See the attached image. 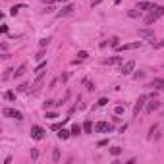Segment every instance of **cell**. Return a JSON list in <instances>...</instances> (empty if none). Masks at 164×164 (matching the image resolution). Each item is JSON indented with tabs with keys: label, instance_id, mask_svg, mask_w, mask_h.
<instances>
[{
	"label": "cell",
	"instance_id": "obj_18",
	"mask_svg": "<svg viewBox=\"0 0 164 164\" xmlns=\"http://www.w3.org/2000/svg\"><path fill=\"white\" fill-rule=\"evenodd\" d=\"M52 160H54V162L60 160V149H54V153H52Z\"/></svg>",
	"mask_w": 164,
	"mask_h": 164
},
{
	"label": "cell",
	"instance_id": "obj_24",
	"mask_svg": "<svg viewBox=\"0 0 164 164\" xmlns=\"http://www.w3.org/2000/svg\"><path fill=\"white\" fill-rule=\"evenodd\" d=\"M45 68H47V62H41V64L37 66V70H35V71H42Z\"/></svg>",
	"mask_w": 164,
	"mask_h": 164
},
{
	"label": "cell",
	"instance_id": "obj_19",
	"mask_svg": "<svg viewBox=\"0 0 164 164\" xmlns=\"http://www.w3.org/2000/svg\"><path fill=\"white\" fill-rule=\"evenodd\" d=\"M120 153H122V149H120V147H112V149H110V155H112V156H118Z\"/></svg>",
	"mask_w": 164,
	"mask_h": 164
},
{
	"label": "cell",
	"instance_id": "obj_7",
	"mask_svg": "<svg viewBox=\"0 0 164 164\" xmlns=\"http://www.w3.org/2000/svg\"><path fill=\"white\" fill-rule=\"evenodd\" d=\"M74 10H75V6H74V4H66L64 8H62L60 12H58V16H60V18H62V16H68V14H71Z\"/></svg>",
	"mask_w": 164,
	"mask_h": 164
},
{
	"label": "cell",
	"instance_id": "obj_17",
	"mask_svg": "<svg viewBox=\"0 0 164 164\" xmlns=\"http://www.w3.org/2000/svg\"><path fill=\"white\" fill-rule=\"evenodd\" d=\"M4 98H8V100H14V98H16V93H14V91H6V93H4Z\"/></svg>",
	"mask_w": 164,
	"mask_h": 164
},
{
	"label": "cell",
	"instance_id": "obj_25",
	"mask_svg": "<svg viewBox=\"0 0 164 164\" xmlns=\"http://www.w3.org/2000/svg\"><path fill=\"white\" fill-rule=\"evenodd\" d=\"M31 158H33V160H37V158H39V151H37V149H33V151H31Z\"/></svg>",
	"mask_w": 164,
	"mask_h": 164
},
{
	"label": "cell",
	"instance_id": "obj_33",
	"mask_svg": "<svg viewBox=\"0 0 164 164\" xmlns=\"http://www.w3.org/2000/svg\"><path fill=\"white\" fill-rule=\"evenodd\" d=\"M97 145H98V147H104V145H108V139H102V141H98Z\"/></svg>",
	"mask_w": 164,
	"mask_h": 164
},
{
	"label": "cell",
	"instance_id": "obj_22",
	"mask_svg": "<svg viewBox=\"0 0 164 164\" xmlns=\"http://www.w3.org/2000/svg\"><path fill=\"white\" fill-rule=\"evenodd\" d=\"M77 56H79V60H85V58L89 56V54H87L85 50H79V52H77Z\"/></svg>",
	"mask_w": 164,
	"mask_h": 164
},
{
	"label": "cell",
	"instance_id": "obj_23",
	"mask_svg": "<svg viewBox=\"0 0 164 164\" xmlns=\"http://www.w3.org/2000/svg\"><path fill=\"white\" fill-rule=\"evenodd\" d=\"M153 47H155V48H164V39L158 41V42H153Z\"/></svg>",
	"mask_w": 164,
	"mask_h": 164
},
{
	"label": "cell",
	"instance_id": "obj_4",
	"mask_svg": "<svg viewBox=\"0 0 164 164\" xmlns=\"http://www.w3.org/2000/svg\"><path fill=\"white\" fill-rule=\"evenodd\" d=\"M31 137L33 139H42V137H45V129H42V127H39V126H33L31 127Z\"/></svg>",
	"mask_w": 164,
	"mask_h": 164
},
{
	"label": "cell",
	"instance_id": "obj_1",
	"mask_svg": "<svg viewBox=\"0 0 164 164\" xmlns=\"http://www.w3.org/2000/svg\"><path fill=\"white\" fill-rule=\"evenodd\" d=\"M160 16H164V6H155V8L151 10V14L145 18V25H151V23H155L156 19L160 18Z\"/></svg>",
	"mask_w": 164,
	"mask_h": 164
},
{
	"label": "cell",
	"instance_id": "obj_14",
	"mask_svg": "<svg viewBox=\"0 0 164 164\" xmlns=\"http://www.w3.org/2000/svg\"><path fill=\"white\" fill-rule=\"evenodd\" d=\"M25 70H27V66H25V64H21V66L18 68V70L14 71V77H21V75L25 74Z\"/></svg>",
	"mask_w": 164,
	"mask_h": 164
},
{
	"label": "cell",
	"instance_id": "obj_9",
	"mask_svg": "<svg viewBox=\"0 0 164 164\" xmlns=\"http://www.w3.org/2000/svg\"><path fill=\"white\" fill-rule=\"evenodd\" d=\"M114 127L110 126V124H106V122H98L97 124V131H112Z\"/></svg>",
	"mask_w": 164,
	"mask_h": 164
},
{
	"label": "cell",
	"instance_id": "obj_20",
	"mask_svg": "<svg viewBox=\"0 0 164 164\" xmlns=\"http://www.w3.org/2000/svg\"><path fill=\"white\" fill-rule=\"evenodd\" d=\"M83 129H85V133H91V129H93V124H91V122H85V124H83Z\"/></svg>",
	"mask_w": 164,
	"mask_h": 164
},
{
	"label": "cell",
	"instance_id": "obj_15",
	"mask_svg": "<svg viewBox=\"0 0 164 164\" xmlns=\"http://www.w3.org/2000/svg\"><path fill=\"white\" fill-rule=\"evenodd\" d=\"M149 87H162V89H164V79H153Z\"/></svg>",
	"mask_w": 164,
	"mask_h": 164
},
{
	"label": "cell",
	"instance_id": "obj_8",
	"mask_svg": "<svg viewBox=\"0 0 164 164\" xmlns=\"http://www.w3.org/2000/svg\"><path fill=\"white\" fill-rule=\"evenodd\" d=\"M139 37H143V39H153V37H155V31H153V29H139Z\"/></svg>",
	"mask_w": 164,
	"mask_h": 164
},
{
	"label": "cell",
	"instance_id": "obj_26",
	"mask_svg": "<svg viewBox=\"0 0 164 164\" xmlns=\"http://www.w3.org/2000/svg\"><path fill=\"white\" fill-rule=\"evenodd\" d=\"M12 71H14V70H6V71H4V75H2V79H8L10 75H14Z\"/></svg>",
	"mask_w": 164,
	"mask_h": 164
},
{
	"label": "cell",
	"instance_id": "obj_32",
	"mask_svg": "<svg viewBox=\"0 0 164 164\" xmlns=\"http://www.w3.org/2000/svg\"><path fill=\"white\" fill-rule=\"evenodd\" d=\"M27 87H29L27 83H21V85H19V87H18V91H25V89H27Z\"/></svg>",
	"mask_w": 164,
	"mask_h": 164
},
{
	"label": "cell",
	"instance_id": "obj_11",
	"mask_svg": "<svg viewBox=\"0 0 164 164\" xmlns=\"http://www.w3.org/2000/svg\"><path fill=\"white\" fill-rule=\"evenodd\" d=\"M118 62H122V58L114 56V58H106V60H102V64L104 66H112V64H118Z\"/></svg>",
	"mask_w": 164,
	"mask_h": 164
},
{
	"label": "cell",
	"instance_id": "obj_6",
	"mask_svg": "<svg viewBox=\"0 0 164 164\" xmlns=\"http://www.w3.org/2000/svg\"><path fill=\"white\" fill-rule=\"evenodd\" d=\"M141 47V41H135V42H127V45H122V47H118V50H133V48H139Z\"/></svg>",
	"mask_w": 164,
	"mask_h": 164
},
{
	"label": "cell",
	"instance_id": "obj_5",
	"mask_svg": "<svg viewBox=\"0 0 164 164\" xmlns=\"http://www.w3.org/2000/svg\"><path fill=\"white\" fill-rule=\"evenodd\" d=\"M133 68H135V62L129 60V62H124V64H122V70H120V71H122L124 75H129L131 71H133Z\"/></svg>",
	"mask_w": 164,
	"mask_h": 164
},
{
	"label": "cell",
	"instance_id": "obj_27",
	"mask_svg": "<svg viewBox=\"0 0 164 164\" xmlns=\"http://www.w3.org/2000/svg\"><path fill=\"white\" fill-rule=\"evenodd\" d=\"M54 2H66V0H42V4H54Z\"/></svg>",
	"mask_w": 164,
	"mask_h": 164
},
{
	"label": "cell",
	"instance_id": "obj_10",
	"mask_svg": "<svg viewBox=\"0 0 164 164\" xmlns=\"http://www.w3.org/2000/svg\"><path fill=\"white\" fill-rule=\"evenodd\" d=\"M158 106H160V102H158V100H153V102H149V104H147V114L155 112V110H156Z\"/></svg>",
	"mask_w": 164,
	"mask_h": 164
},
{
	"label": "cell",
	"instance_id": "obj_12",
	"mask_svg": "<svg viewBox=\"0 0 164 164\" xmlns=\"http://www.w3.org/2000/svg\"><path fill=\"white\" fill-rule=\"evenodd\" d=\"M155 4H151V2H139L137 4V10H153Z\"/></svg>",
	"mask_w": 164,
	"mask_h": 164
},
{
	"label": "cell",
	"instance_id": "obj_13",
	"mask_svg": "<svg viewBox=\"0 0 164 164\" xmlns=\"http://www.w3.org/2000/svg\"><path fill=\"white\" fill-rule=\"evenodd\" d=\"M70 135H71V131L64 129V127H60V129H58V137H60V139H68Z\"/></svg>",
	"mask_w": 164,
	"mask_h": 164
},
{
	"label": "cell",
	"instance_id": "obj_36",
	"mask_svg": "<svg viewBox=\"0 0 164 164\" xmlns=\"http://www.w3.org/2000/svg\"><path fill=\"white\" fill-rule=\"evenodd\" d=\"M114 112H116V114H122V112H124V106H116V110H114Z\"/></svg>",
	"mask_w": 164,
	"mask_h": 164
},
{
	"label": "cell",
	"instance_id": "obj_29",
	"mask_svg": "<svg viewBox=\"0 0 164 164\" xmlns=\"http://www.w3.org/2000/svg\"><path fill=\"white\" fill-rule=\"evenodd\" d=\"M133 77H135V79H143V77H145V74H143V71H137Z\"/></svg>",
	"mask_w": 164,
	"mask_h": 164
},
{
	"label": "cell",
	"instance_id": "obj_31",
	"mask_svg": "<svg viewBox=\"0 0 164 164\" xmlns=\"http://www.w3.org/2000/svg\"><path fill=\"white\" fill-rule=\"evenodd\" d=\"M156 129H158V126H153V127H151V133H149V137H153V135H155V131Z\"/></svg>",
	"mask_w": 164,
	"mask_h": 164
},
{
	"label": "cell",
	"instance_id": "obj_34",
	"mask_svg": "<svg viewBox=\"0 0 164 164\" xmlns=\"http://www.w3.org/2000/svg\"><path fill=\"white\" fill-rule=\"evenodd\" d=\"M52 104H56V102H54V100H47V102H45V108H50Z\"/></svg>",
	"mask_w": 164,
	"mask_h": 164
},
{
	"label": "cell",
	"instance_id": "obj_16",
	"mask_svg": "<svg viewBox=\"0 0 164 164\" xmlns=\"http://www.w3.org/2000/svg\"><path fill=\"white\" fill-rule=\"evenodd\" d=\"M81 129H83V127H81V126H77V124H75V126L71 127V135H79V133H81Z\"/></svg>",
	"mask_w": 164,
	"mask_h": 164
},
{
	"label": "cell",
	"instance_id": "obj_28",
	"mask_svg": "<svg viewBox=\"0 0 164 164\" xmlns=\"http://www.w3.org/2000/svg\"><path fill=\"white\" fill-rule=\"evenodd\" d=\"M104 104H108V98H100L97 102V106H104Z\"/></svg>",
	"mask_w": 164,
	"mask_h": 164
},
{
	"label": "cell",
	"instance_id": "obj_21",
	"mask_svg": "<svg viewBox=\"0 0 164 164\" xmlns=\"http://www.w3.org/2000/svg\"><path fill=\"white\" fill-rule=\"evenodd\" d=\"M19 8H23V4H18V6H12V10H10V14H12V16H16V14H18V10Z\"/></svg>",
	"mask_w": 164,
	"mask_h": 164
},
{
	"label": "cell",
	"instance_id": "obj_35",
	"mask_svg": "<svg viewBox=\"0 0 164 164\" xmlns=\"http://www.w3.org/2000/svg\"><path fill=\"white\" fill-rule=\"evenodd\" d=\"M47 118H58L56 112H47Z\"/></svg>",
	"mask_w": 164,
	"mask_h": 164
},
{
	"label": "cell",
	"instance_id": "obj_3",
	"mask_svg": "<svg viewBox=\"0 0 164 164\" xmlns=\"http://www.w3.org/2000/svg\"><path fill=\"white\" fill-rule=\"evenodd\" d=\"M145 102H147V95H141L139 98H137V102H135V106H133V114H139L141 110H143V106H145Z\"/></svg>",
	"mask_w": 164,
	"mask_h": 164
},
{
	"label": "cell",
	"instance_id": "obj_2",
	"mask_svg": "<svg viewBox=\"0 0 164 164\" xmlns=\"http://www.w3.org/2000/svg\"><path fill=\"white\" fill-rule=\"evenodd\" d=\"M2 114L8 118H16V120H23V114L18 112V110H14V108H2Z\"/></svg>",
	"mask_w": 164,
	"mask_h": 164
},
{
	"label": "cell",
	"instance_id": "obj_37",
	"mask_svg": "<svg viewBox=\"0 0 164 164\" xmlns=\"http://www.w3.org/2000/svg\"><path fill=\"white\" fill-rule=\"evenodd\" d=\"M35 58H37V60H42V58H45V52H39V54H37Z\"/></svg>",
	"mask_w": 164,
	"mask_h": 164
},
{
	"label": "cell",
	"instance_id": "obj_30",
	"mask_svg": "<svg viewBox=\"0 0 164 164\" xmlns=\"http://www.w3.org/2000/svg\"><path fill=\"white\" fill-rule=\"evenodd\" d=\"M39 45H41V47H47V45H48V39H41V41H39Z\"/></svg>",
	"mask_w": 164,
	"mask_h": 164
},
{
	"label": "cell",
	"instance_id": "obj_38",
	"mask_svg": "<svg viewBox=\"0 0 164 164\" xmlns=\"http://www.w3.org/2000/svg\"><path fill=\"white\" fill-rule=\"evenodd\" d=\"M100 2H102V0H93V2H91V6H98Z\"/></svg>",
	"mask_w": 164,
	"mask_h": 164
}]
</instances>
